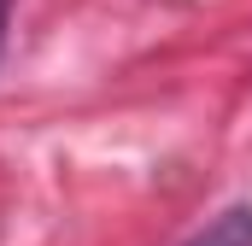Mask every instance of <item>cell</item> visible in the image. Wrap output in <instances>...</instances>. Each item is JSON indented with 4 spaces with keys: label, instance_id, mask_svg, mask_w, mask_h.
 I'll use <instances>...</instances> for the list:
<instances>
[{
    "label": "cell",
    "instance_id": "7a4b0ae2",
    "mask_svg": "<svg viewBox=\"0 0 252 246\" xmlns=\"http://www.w3.org/2000/svg\"><path fill=\"white\" fill-rule=\"evenodd\" d=\"M12 6H18V0H0V59H6V30H12Z\"/></svg>",
    "mask_w": 252,
    "mask_h": 246
},
{
    "label": "cell",
    "instance_id": "6da1fadb",
    "mask_svg": "<svg viewBox=\"0 0 252 246\" xmlns=\"http://www.w3.org/2000/svg\"><path fill=\"white\" fill-rule=\"evenodd\" d=\"M182 246H252V205H223L199 235H188Z\"/></svg>",
    "mask_w": 252,
    "mask_h": 246
}]
</instances>
